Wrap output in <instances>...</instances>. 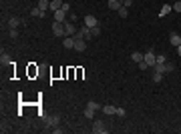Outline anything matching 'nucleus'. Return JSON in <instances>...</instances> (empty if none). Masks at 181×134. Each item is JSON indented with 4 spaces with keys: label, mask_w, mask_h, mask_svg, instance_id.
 <instances>
[{
    "label": "nucleus",
    "mask_w": 181,
    "mask_h": 134,
    "mask_svg": "<svg viewBox=\"0 0 181 134\" xmlns=\"http://www.w3.org/2000/svg\"><path fill=\"white\" fill-rule=\"evenodd\" d=\"M52 34H54V36H67V32H64V22H54L52 24Z\"/></svg>",
    "instance_id": "obj_1"
},
{
    "label": "nucleus",
    "mask_w": 181,
    "mask_h": 134,
    "mask_svg": "<svg viewBox=\"0 0 181 134\" xmlns=\"http://www.w3.org/2000/svg\"><path fill=\"white\" fill-rule=\"evenodd\" d=\"M93 132L95 134H105L107 132V128H105V122H101V120H95V122H93Z\"/></svg>",
    "instance_id": "obj_2"
},
{
    "label": "nucleus",
    "mask_w": 181,
    "mask_h": 134,
    "mask_svg": "<svg viewBox=\"0 0 181 134\" xmlns=\"http://www.w3.org/2000/svg\"><path fill=\"white\" fill-rule=\"evenodd\" d=\"M143 60L147 62L149 66H155V62H157V56H155V52H153V50H149V52H145Z\"/></svg>",
    "instance_id": "obj_3"
},
{
    "label": "nucleus",
    "mask_w": 181,
    "mask_h": 134,
    "mask_svg": "<svg viewBox=\"0 0 181 134\" xmlns=\"http://www.w3.org/2000/svg\"><path fill=\"white\" fill-rule=\"evenodd\" d=\"M74 50L77 52H85L87 50V40L85 38H74Z\"/></svg>",
    "instance_id": "obj_4"
},
{
    "label": "nucleus",
    "mask_w": 181,
    "mask_h": 134,
    "mask_svg": "<svg viewBox=\"0 0 181 134\" xmlns=\"http://www.w3.org/2000/svg\"><path fill=\"white\" fill-rule=\"evenodd\" d=\"M67 14H68V12H64L62 8H61V10H57V12H52L54 22H67Z\"/></svg>",
    "instance_id": "obj_5"
},
{
    "label": "nucleus",
    "mask_w": 181,
    "mask_h": 134,
    "mask_svg": "<svg viewBox=\"0 0 181 134\" xmlns=\"http://www.w3.org/2000/svg\"><path fill=\"white\" fill-rule=\"evenodd\" d=\"M64 32H67V36H74V32H77V28H74L73 22H64Z\"/></svg>",
    "instance_id": "obj_6"
},
{
    "label": "nucleus",
    "mask_w": 181,
    "mask_h": 134,
    "mask_svg": "<svg viewBox=\"0 0 181 134\" xmlns=\"http://www.w3.org/2000/svg\"><path fill=\"white\" fill-rule=\"evenodd\" d=\"M85 26L93 28V26H99V20L95 16H85Z\"/></svg>",
    "instance_id": "obj_7"
},
{
    "label": "nucleus",
    "mask_w": 181,
    "mask_h": 134,
    "mask_svg": "<svg viewBox=\"0 0 181 134\" xmlns=\"http://www.w3.org/2000/svg\"><path fill=\"white\" fill-rule=\"evenodd\" d=\"M30 16H34V18H44V16H46V12H44V10H40L38 6H36V8H32V10H30Z\"/></svg>",
    "instance_id": "obj_8"
},
{
    "label": "nucleus",
    "mask_w": 181,
    "mask_h": 134,
    "mask_svg": "<svg viewBox=\"0 0 181 134\" xmlns=\"http://www.w3.org/2000/svg\"><path fill=\"white\" fill-rule=\"evenodd\" d=\"M169 42H171V44H173V46H175V48H177V46L181 44V36H179V34H177V32H173V34H171V36H169Z\"/></svg>",
    "instance_id": "obj_9"
},
{
    "label": "nucleus",
    "mask_w": 181,
    "mask_h": 134,
    "mask_svg": "<svg viewBox=\"0 0 181 134\" xmlns=\"http://www.w3.org/2000/svg\"><path fill=\"white\" fill-rule=\"evenodd\" d=\"M107 6L111 8V10H119L121 6H123V2H121V0H109V2H107Z\"/></svg>",
    "instance_id": "obj_10"
},
{
    "label": "nucleus",
    "mask_w": 181,
    "mask_h": 134,
    "mask_svg": "<svg viewBox=\"0 0 181 134\" xmlns=\"http://www.w3.org/2000/svg\"><path fill=\"white\" fill-rule=\"evenodd\" d=\"M62 46L64 48H74V36H67V38L62 40Z\"/></svg>",
    "instance_id": "obj_11"
},
{
    "label": "nucleus",
    "mask_w": 181,
    "mask_h": 134,
    "mask_svg": "<svg viewBox=\"0 0 181 134\" xmlns=\"http://www.w3.org/2000/svg\"><path fill=\"white\" fill-rule=\"evenodd\" d=\"M103 112H105L107 116H113V114H117V108H115L113 104H107V106H103Z\"/></svg>",
    "instance_id": "obj_12"
},
{
    "label": "nucleus",
    "mask_w": 181,
    "mask_h": 134,
    "mask_svg": "<svg viewBox=\"0 0 181 134\" xmlns=\"http://www.w3.org/2000/svg\"><path fill=\"white\" fill-rule=\"evenodd\" d=\"M143 56H145L143 52H133V54H131V60L139 64V62H143Z\"/></svg>",
    "instance_id": "obj_13"
},
{
    "label": "nucleus",
    "mask_w": 181,
    "mask_h": 134,
    "mask_svg": "<svg viewBox=\"0 0 181 134\" xmlns=\"http://www.w3.org/2000/svg\"><path fill=\"white\" fill-rule=\"evenodd\" d=\"M58 120H61L58 116H46V118H44V122H48V124L52 126V128H54V126L58 124Z\"/></svg>",
    "instance_id": "obj_14"
},
{
    "label": "nucleus",
    "mask_w": 181,
    "mask_h": 134,
    "mask_svg": "<svg viewBox=\"0 0 181 134\" xmlns=\"http://www.w3.org/2000/svg\"><path fill=\"white\" fill-rule=\"evenodd\" d=\"M38 8L40 10H51V2H48V0H38Z\"/></svg>",
    "instance_id": "obj_15"
},
{
    "label": "nucleus",
    "mask_w": 181,
    "mask_h": 134,
    "mask_svg": "<svg viewBox=\"0 0 181 134\" xmlns=\"http://www.w3.org/2000/svg\"><path fill=\"white\" fill-rule=\"evenodd\" d=\"M171 10H173V4H165L163 8H161V12H159V16H167Z\"/></svg>",
    "instance_id": "obj_16"
},
{
    "label": "nucleus",
    "mask_w": 181,
    "mask_h": 134,
    "mask_svg": "<svg viewBox=\"0 0 181 134\" xmlns=\"http://www.w3.org/2000/svg\"><path fill=\"white\" fill-rule=\"evenodd\" d=\"M61 6H62V0H52L51 2V10L57 12V10H61Z\"/></svg>",
    "instance_id": "obj_17"
},
{
    "label": "nucleus",
    "mask_w": 181,
    "mask_h": 134,
    "mask_svg": "<svg viewBox=\"0 0 181 134\" xmlns=\"http://www.w3.org/2000/svg\"><path fill=\"white\" fill-rule=\"evenodd\" d=\"M87 108H90L93 112H97V110H103V108H101V104H99V102H95V100H90L89 104H87Z\"/></svg>",
    "instance_id": "obj_18"
},
{
    "label": "nucleus",
    "mask_w": 181,
    "mask_h": 134,
    "mask_svg": "<svg viewBox=\"0 0 181 134\" xmlns=\"http://www.w3.org/2000/svg\"><path fill=\"white\" fill-rule=\"evenodd\" d=\"M18 24H20V20H18V18H10V20H8V28H10V30H16Z\"/></svg>",
    "instance_id": "obj_19"
},
{
    "label": "nucleus",
    "mask_w": 181,
    "mask_h": 134,
    "mask_svg": "<svg viewBox=\"0 0 181 134\" xmlns=\"http://www.w3.org/2000/svg\"><path fill=\"white\" fill-rule=\"evenodd\" d=\"M117 12H119V16H121V18H127V16H129V8H125V6H121Z\"/></svg>",
    "instance_id": "obj_20"
},
{
    "label": "nucleus",
    "mask_w": 181,
    "mask_h": 134,
    "mask_svg": "<svg viewBox=\"0 0 181 134\" xmlns=\"http://www.w3.org/2000/svg\"><path fill=\"white\" fill-rule=\"evenodd\" d=\"M153 70H155V72H159V74H165V64H155V66H153Z\"/></svg>",
    "instance_id": "obj_21"
},
{
    "label": "nucleus",
    "mask_w": 181,
    "mask_h": 134,
    "mask_svg": "<svg viewBox=\"0 0 181 134\" xmlns=\"http://www.w3.org/2000/svg\"><path fill=\"white\" fill-rule=\"evenodd\" d=\"M0 64H12L10 56H8V54H2V56H0Z\"/></svg>",
    "instance_id": "obj_22"
},
{
    "label": "nucleus",
    "mask_w": 181,
    "mask_h": 134,
    "mask_svg": "<svg viewBox=\"0 0 181 134\" xmlns=\"http://www.w3.org/2000/svg\"><path fill=\"white\" fill-rule=\"evenodd\" d=\"M173 70H175V64H171V62H167V64H165V74L173 72Z\"/></svg>",
    "instance_id": "obj_23"
},
{
    "label": "nucleus",
    "mask_w": 181,
    "mask_h": 134,
    "mask_svg": "<svg viewBox=\"0 0 181 134\" xmlns=\"http://www.w3.org/2000/svg\"><path fill=\"white\" fill-rule=\"evenodd\" d=\"M163 80V74H159V72H153V82H161Z\"/></svg>",
    "instance_id": "obj_24"
},
{
    "label": "nucleus",
    "mask_w": 181,
    "mask_h": 134,
    "mask_svg": "<svg viewBox=\"0 0 181 134\" xmlns=\"http://www.w3.org/2000/svg\"><path fill=\"white\" fill-rule=\"evenodd\" d=\"M90 32H93V36H99V34H101V26H93Z\"/></svg>",
    "instance_id": "obj_25"
},
{
    "label": "nucleus",
    "mask_w": 181,
    "mask_h": 134,
    "mask_svg": "<svg viewBox=\"0 0 181 134\" xmlns=\"http://www.w3.org/2000/svg\"><path fill=\"white\" fill-rule=\"evenodd\" d=\"M173 10H175V12H179V14H181V0H177L175 4H173Z\"/></svg>",
    "instance_id": "obj_26"
},
{
    "label": "nucleus",
    "mask_w": 181,
    "mask_h": 134,
    "mask_svg": "<svg viewBox=\"0 0 181 134\" xmlns=\"http://www.w3.org/2000/svg\"><path fill=\"white\" fill-rule=\"evenodd\" d=\"M93 116H95V112L90 110V108H87V110H85V118H93Z\"/></svg>",
    "instance_id": "obj_27"
},
{
    "label": "nucleus",
    "mask_w": 181,
    "mask_h": 134,
    "mask_svg": "<svg viewBox=\"0 0 181 134\" xmlns=\"http://www.w3.org/2000/svg\"><path fill=\"white\" fill-rule=\"evenodd\" d=\"M125 114H127V110H125V108H117V116H121V118H123Z\"/></svg>",
    "instance_id": "obj_28"
},
{
    "label": "nucleus",
    "mask_w": 181,
    "mask_h": 134,
    "mask_svg": "<svg viewBox=\"0 0 181 134\" xmlns=\"http://www.w3.org/2000/svg\"><path fill=\"white\" fill-rule=\"evenodd\" d=\"M61 8H62L64 12H68V10H71V4H68V2H62V6H61Z\"/></svg>",
    "instance_id": "obj_29"
},
{
    "label": "nucleus",
    "mask_w": 181,
    "mask_h": 134,
    "mask_svg": "<svg viewBox=\"0 0 181 134\" xmlns=\"http://www.w3.org/2000/svg\"><path fill=\"white\" fill-rule=\"evenodd\" d=\"M123 6L125 8H131L133 6V0H123Z\"/></svg>",
    "instance_id": "obj_30"
},
{
    "label": "nucleus",
    "mask_w": 181,
    "mask_h": 134,
    "mask_svg": "<svg viewBox=\"0 0 181 134\" xmlns=\"http://www.w3.org/2000/svg\"><path fill=\"white\" fill-rule=\"evenodd\" d=\"M147 66H149V64H147L145 60H143V62H139V68H141V70H147Z\"/></svg>",
    "instance_id": "obj_31"
},
{
    "label": "nucleus",
    "mask_w": 181,
    "mask_h": 134,
    "mask_svg": "<svg viewBox=\"0 0 181 134\" xmlns=\"http://www.w3.org/2000/svg\"><path fill=\"white\" fill-rule=\"evenodd\" d=\"M157 62H159V64H165V56L159 54V56H157ZM157 62H155V64H157Z\"/></svg>",
    "instance_id": "obj_32"
},
{
    "label": "nucleus",
    "mask_w": 181,
    "mask_h": 134,
    "mask_svg": "<svg viewBox=\"0 0 181 134\" xmlns=\"http://www.w3.org/2000/svg\"><path fill=\"white\" fill-rule=\"evenodd\" d=\"M52 132H54V134H62V128H57V126H54V128H52Z\"/></svg>",
    "instance_id": "obj_33"
},
{
    "label": "nucleus",
    "mask_w": 181,
    "mask_h": 134,
    "mask_svg": "<svg viewBox=\"0 0 181 134\" xmlns=\"http://www.w3.org/2000/svg\"><path fill=\"white\" fill-rule=\"evenodd\" d=\"M177 54H179V56H181V44H179V46H177Z\"/></svg>",
    "instance_id": "obj_34"
}]
</instances>
